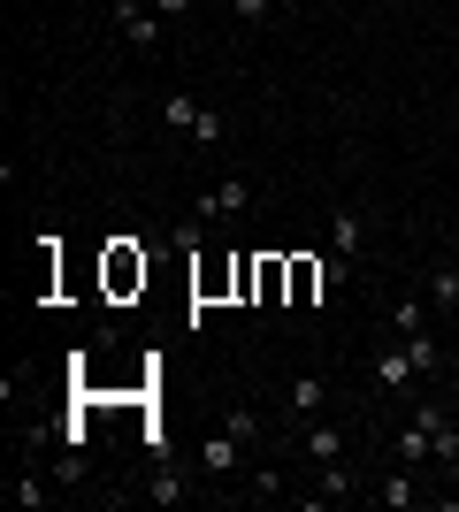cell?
I'll return each mask as SVG.
<instances>
[{
    "label": "cell",
    "instance_id": "1",
    "mask_svg": "<svg viewBox=\"0 0 459 512\" xmlns=\"http://www.w3.org/2000/svg\"><path fill=\"white\" fill-rule=\"evenodd\" d=\"M161 123H169L176 138H192V146H215L222 130H230V123L215 115V107H199L192 92H169V100H161Z\"/></svg>",
    "mask_w": 459,
    "mask_h": 512
},
{
    "label": "cell",
    "instance_id": "2",
    "mask_svg": "<svg viewBox=\"0 0 459 512\" xmlns=\"http://www.w3.org/2000/svg\"><path fill=\"white\" fill-rule=\"evenodd\" d=\"M360 237H368V214H360V207H337V222H329V260H322L329 283H345V268L360 260Z\"/></svg>",
    "mask_w": 459,
    "mask_h": 512
},
{
    "label": "cell",
    "instance_id": "3",
    "mask_svg": "<svg viewBox=\"0 0 459 512\" xmlns=\"http://www.w3.org/2000/svg\"><path fill=\"white\" fill-rule=\"evenodd\" d=\"M115 31H123L131 46H146V54H153V46L169 39V16H161L153 0H115Z\"/></svg>",
    "mask_w": 459,
    "mask_h": 512
},
{
    "label": "cell",
    "instance_id": "4",
    "mask_svg": "<svg viewBox=\"0 0 459 512\" xmlns=\"http://www.w3.org/2000/svg\"><path fill=\"white\" fill-rule=\"evenodd\" d=\"M437 421H444V406H414L406 413V428H398V467H421V459L437 451Z\"/></svg>",
    "mask_w": 459,
    "mask_h": 512
},
{
    "label": "cell",
    "instance_id": "5",
    "mask_svg": "<svg viewBox=\"0 0 459 512\" xmlns=\"http://www.w3.org/2000/svg\"><path fill=\"white\" fill-rule=\"evenodd\" d=\"M245 207H253V184H245V176H215V184L199 192V222H238Z\"/></svg>",
    "mask_w": 459,
    "mask_h": 512
},
{
    "label": "cell",
    "instance_id": "6",
    "mask_svg": "<svg viewBox=\"0 0 459 512\" xmlns=\"http://www.w3.org/2000/svg\"><path fill=\"white\" fill-rule=\"evenodd\" d=\"M414 383H421V360L406 352V337L383 344V352H375V390H383V398H398V390H414Z\"/></svg>",
    "mask_w": 459,
    "mask_h": 512
},
{
    "label": "cell",
    "instance_id": "7",
    "mask_svg": "<svg viewBox=\"0 0 459 512\" xmlns=\"http://www.w3.org/2000/svg\"><path fill=\"white\" fill-rule=\"evenodd\" d=\"M238 459H245V436H238V428H215V436L199 444V474H207V482L238 474Z\"/></svg>",
    "mask_w": 459,
    "mask_h": 512
},
{
    "label": "cell",
    "instance_id": "8",
    "mask_svg": "<svg viewBox=\"0 0 459 512\" xmlns=\"http://www.w3.org/2000/svg\"><path fill=\"white\" fill-rule=\"evenodd\" d=\"M299 451H306V467H329V459H345V436L322 421H299Z\"/></svg>",
    "mask_w": 459,
    "mask_h": 512
},
{
    "label": "cell",
    "instance_id": "9",
    "mask_svg": "<svg viewBox=\"0 0 459 512\" xmlns=\"http://www.w3.org/2000/svg\"><path fill=\"white\" fill-rule=\"evenodd\" d=\"M322 398H329V383H322V375H291V390H284L291 421H314V413H322Z\"/></svg>",
    "mask_w": 459,
    "mask_h": 512
},
{
    "label": "cell",
    "instance_id": "10",
    "mask_svg": "<svg viewBox=\"0 0 459 512\" xmlns=\"http://www.w3.org/2000/svg\"><path fill=\"white\" fill-rule=\"evenodd\" d=\"M337 497H352V467H345V459L314 467V497H306V505H337Z\"/></svg>",
    "mask_w": 459,
    "mask_h": 512
},
{
    "label": "cell",
    "instance_id": "11",
    "mask_svg": "<svg viewBox=\"0 0 459 512\" xmlns=\"http://www.w3.org/2000/svg\"><path fill=\"white\" fill-rule=\"evenodd\" d=\"M375 505H391V512H406V505H421V490H414V474L398 467L391 482H383V490H375Z\"/></svg>",
    "mask_w": 459,
    "mask_h": 512
},
{
    "label": "cell",
    "instance_id": "12",
    "mask_svg": "<svg viewBox=\"0 0 459 512\" xmlns=\"http://www.w3.org/2000/svg\"><path fill=\"white\" fill-rule=\"evenodd\" d=\"M46 497H54V490H46V474H16V482H8V505H23V512H39Z\"/></svg>",
    "mask_w": 459,
    "mask_h": 512
},
{
    "label": "cell",
    "instance_id": "13",
    "mask_svg": "<svg viewBox=\"0 0 459 512\" xmlns=\"http://www.w3.org/2000/svg\"><path fill=\"white\" fill-rule=\"evenodd\" d=\"M429 459H437L444 474H459V421H452V413L437 421V451H429Z\"/></svg>",
    "mask_w": 459,
    "mask_h": 512
},
{
    "label": "cell",
    "instance_id": "14",
    "mask_svg": "<svg viewBox=\"0 0 459 512\" xmlns=\"http://www.w3.org/2000/svg\"><path fill=\"white\" fill-rule=\"evenodd\" d=\"M146 497H153V505H184V474H176V467H161V474L146 482Z\"/></svg>",
    "mask_w": 459,
    "mask_h": 512
},
{
    "label": "cell",
    "instance_id": "15",
    "mask_svg": "<svg viewBox=\"0 0 459 512\" xmlns=\"http://www.w3.org/2000/svg\"><path fill=\"white\" fill-rule=\"evenodd\" d=\"M391 329H398V337H414V329H429V306H421V299H398V306H391Z\"/></svg>",
    "mask_w": 459,
    "mask_h": 512
},
{
    "label": "cell",
    "instance_id": "16",
    "mask_svg": "<svg viewBox=\"0 0 459 512\" xmlns=\"http://www.w3.org/2000/svg\"><path fill=\"white\" fill-rule=\"evenodd\" d=\"M276 8H284V0H230V16H238V23H268Z\"/></svg>",
    "mask_w": 459,
    "mask_h": 512
},
{
    "label": "cell",
    "instance_id": "17",
    "mask_svg": "<svg viewBox=\"0 0 459 512\" xmlns=\"http://www.w3.org/2000/svg\"><path fill=\"white\" fill-rule=\"evenodd\" d=\"M429 299H437V306H459V268H437V283H429Z\"/></svg>",
    "mask_w": 459,
    "mask_h": 512
},
{
    "label": "cell",
    "instance_id": "18",
    "mask_svg": "<svg viewBox=\"0 0 459 512\" xmlns=\"http://www.w3.org/2000/svg\"><path fill=\"white\" fill-rule=\"evenodd\" d=\"M153 8H161V16H184V8H192V0H153Z\"/></svg>",
    "mask_w": 459,
    "mask_h": 512
},
{
    "label": "cell",
    "instance_id": "19",
    "mask_svg": "<svg viewBox=\"0 0 459 512\" xmlns=\"http://www.w3.org/2000/svg\"><path fill=\"white\" fill-rule=\"evenodd\" d=\"M452 314H459V306H452Z\"/></svg>",
    "mask_w": 459,
    "mask_h": 512
}]
</instances>
